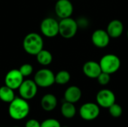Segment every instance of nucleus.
<instances>
[{
    "mask_svg": "<svg viewBox=\"0 0 128 127\" xmlns=\"http://www.w3.org/2000/svg\"><path fill=\"white\" fill-rule=\"evenodd\" d=\"M30 112V106L26 100L22 97H15L9 103V116L15 121H21L26 118Z\"/></svg>",
    "mask_w": 128,
    "mask_h": 127,
    "instance_id": "nucleus-1",
    "label": "nucleus"
},
{
    "mask_svg": "<svg viewBox=\"0 0 128 127\" xmlns=\"http://www.w3.org/2000/svg\"><path fill=\"white\" fill-rule=\"evenodd\" d=\"M22 46L26 53L32 55H36L44 49L43 38L39 34L31 32L24 37Z\"/></svg>",
    "mask_w": 128,
    "mask_h": 127,
    "instance_id": "nucleus-2",
    "label": "nucleus"
},
{
    "mask_svg": "<svg viewBox=\"0 0 128 127\" xmlns=\"http://www.w3.org/2000/svg\"><path fill=\"white\" fill-rule=\"evenodd\" d=\"M102 72L109 73L110 75L116 73L121 67L122 62L118 56L115 54H106L99 61Z\"/></svg>",
    "mask_w": 128,
    "mask_h": 127,
    "instance_id": "nucleus-3",
    "label": "nucleus"
},
{
    "mask_svg": "<svg viewBox=\"0 0 128 127\" xmlns=\"http://www.w3.org/2000/svg\"><path fill=\"white\" fill-rule=\"evenodd\" d=\"M79 26L76 19L71 16L59 21V34L64 39H71L77 33Z\"/></svg>",
    "mask_w": 128,
    "mask_h": 127,
    "instance_id": "nucleus-4",
    "label": "nucleus"
},
{
    "mask_svg": "<svg viewBox=\"0 0 128 127\" xmlns=\"http://www.w3.org/2000/svg\"><path fill=\"white\" fill-rule=\"evenodd\" d=\"M40 29L43 35L52 38L59 34V22L52 17L44 18L40 25Z\"/></svg>",
    "mask_w": 128,
    "mask_h": 127,
    "instance_id": "nucleus-5",
    "label": "nucleus"
},
{
    "mask_svg": "<svg viewBox=\"0 0 128 127\" xmlns=\"http://www.w3.org/2000/svg\"><path fill=\"white\" fill-rule=\"evenodd\" d=\"M34 81L38 87L49 88L55 82L54 73L47 68H43L38 70L34 76Z\"/></svg>",
    "mask_w": 128,
    "mask_h": 127,
    "instance_id": "nucleus-6",
    "label": "nucleus"
},
{
    "mask_svg": "<svg viewBox=\"0 0 128 127\" xmlns=\"http://www.w3.org/2000/svg\"><path fill=\"white\" fill-rule=\"evenodd\" d=\"M38 85L34 80H23L22 83L18 88L20 97L24 100H29L33 99L38 92Z\"/></svg>",
    "mask_w": 128,
    "mask_h": 127,
    "instance_id": "nucleus-7",
    "label": "nucleus"
},
{
    "mask_svg": "<svg viewBox=\"0 0 128 127\" xmlns=\"http://www.w3.org/2000/svg\"><path fill=\"white\" fill-rule=\"evenodd\" d=\"M100 115V106L97 103H86L80 109V115L85 121H93Z\"/></svg>",
    "mask_w": 128,
    "mask_h": 127,
    "instance_id": "nucleus-8",
    "label": "nucleus"
},
{
    "mask_svg": "<svg viewBox=\"0 0 128 127\" xmlns=\"http://www.w3.org/2000/svg\"><path fill=\"white\" fill-rule=\"evenodd\" d=\"M116 95L110 89H101L96 95L97 104L102 108L109 109L116 103Z\"/></svg>",
    "mask_w": 128,
    "mask_h": 127,
    "instance_id": "nucleus-9",
    "label": "nucleus"
},
{
    "mask_svg": "<svg viewBox=\"0 0 128 127\" xmlns=\"http://www.w3.org/2000/svg\"><path fill=\"white\" fill-rule=\"evenodd\" d=\"M74 12V5L70 0H57L55 4V13L60 19L70 17Z\"/></svg>",
    "mask_w": 128,
    "mask_h": 127,
    "instance_id": "nucleus-10",
    "label": "nucleus"
},
{
    "mask_svg": "<svg viewBox=\"0 0 128 127\" xmlns=\"http://www.w3.org/2000/svg\"><path fill=\"white\" fill-rule=\"evenodd\" d=\"M110 39L111 37L106 30L102 28L96 29L92 34V42L93 45L100 49L106 47L110 44Z\"/></svg>",
    "mask_w": 128,
    "mask_h": 127,
    "instance_id": "nucleus-11",
    "label": "nucleus"
},
{
    "mask_svg": "<svg viewBox=\"0 0 128 127\" xmlns=\"http://www.w3.org/2000/svg\"><path fill=\"white\" fill-rule=\"evenodd\" d=\"M23 76L19 69H13L7 73L4 77V84L13 90L18 89L23 82Z\"/></svg>",
    "mask_w": 128,
    "mask_h": 127,
    "instance_id": "nucleus-12",
    "label": "nucleus"
},
{
    "mask_svg": "<svg viewBox=\"0 0 128 127\" xmlns=\"http://www.w3.org/2000/svg\"><path fill=\"white\" fill-rule=\"evenodd\" d=\"M82 72L88 78L97 79L102 73V70L99 62L95 61H88L82 66Z\"/></svg>",
    "mask_w": 128,
    "mask_h": 127,
    "instance_id": "nucleus-13",
    "label": "nucleus"
},
{
    "mask_svg": "<svg viewBox=\"0 0 128 127\" xmlns=\"http://www.w3.org/2000/svg\"><path fill=\"white\" fill-rule=\"evenodd\" d=\"M124 24L123 22L117 19L111 20L106 27V31L111 38L116 39L120 37L124 32Z\"/></svg>",
    "mask_w": 128,
    "mask_h": 127,
    "instance_id": "nucleus-14",
    "label": "nucleus"
},
{
    "mask_svg": "<svg viewBox=\"0 0 128 127\" xmlns=\"http://www.w3.org/2000/svg\"><path fill=\"white\" fill-rule=\"evenodd\" d=\"M64 97L65 101L71 103H76L82 97V91L78 86L71 85L64 91Z\"/></svg>",
    "mask_w": 128,
    "mask_h": 127,
    "instance_id": "nucleus-15",
    "label": "nucleus"
},
{
    "mask_svg": "<svg viewBox=\"0 0 128 127\" xmlns=\"http://www.w3.org/2000/svg\"><path fill=\"white\" fill-rule=\"evenodd\" d=\"M58 104L57 98L52 94H46L43 96L40 100L41 108L46 112H51L54 110Z\"/></svg>",
    "mask_w": 128,
    "mask_h": 127,
    "instance_id": "nucleus-16",
    "label": "nucleus"
},
{
    "mask_svg": "<svg viewBox=\"0 0 128 127\" xmlns=\"http://www.w3.org/2000/svg\"><path fill=\"white\" fill-rule=\"evenodd\" d=\"M14 90L8 87L7 85H4L0 87V100L7 103H10L15 98Z\"/></svg>",
    "mask_w": 128,
    "mask_h": 127,
    "instance_id": "nucleus-17",
    "label": "nucleus"
},
{
    "mask_svg": "<svg viewBox=\"0 0 128 127\" xmlns=\"http://www.w3.org/2000/svg\"><path fill=\"white\" fill-rule=\"evenodd\" d=\"M61 113L67 119L73 118L76 113V109L74 103L65 101L61 107Z\"/></svg>",
    "mask_w": 128,
    "mask_h": 127,
    "instance_id": "nucleus-18",
    "label": "nucleus"
},
{
    "mask_svg": "<svg viewBox=\"0 0 128 127\" xmlns=\"http://www.w3.org/2000/svg\"><path fill=\"white\" fill-rule=\"evenodd\" d=\"M35 56H36L38 62L43 66L50 65L52 61V53L50 51L44 49L41 51H40Z\"/></svg>",
    "mask_w": 128,
    "mask_h": 127,
    "instance_id": "nucleus-19",
    "label": "nucleus"
},
{
    "mask_svg": "<svg viewBox=\"0 0 128 127\" xmlns=\"http://www.w3.org/2000/svg\"><path fill=\"white\" fill-rule=\"evenodd\" d=\"M70 74L67 70H60L55 75V82L58 85H63L68 84L70 80Z\"/></svg>",
    "mask_w": 128,
    "mask_h": 127,
    "instance_id": "nucleus-20",
    "label": "nucleus"
},
{
    "mask_svg": "<svg viewBox=\"0 0 128 127\" xmlns=\"http://www.w3.org/2000/svg\"><path fill=\"white\" fill-rule=\"evenodd\" d=\"M108 109H109V112H110V115L115 118H118L121 117L123 113L122 107L116 103H115L113 105H112Z\"/></svg>",
    "mask_w": 128,
    "mask_h": 127,
    "instance_id": "nucleus-21",
    "label": "nucleus"
},
{
    "mask_svg": "<svg viewBox=\"0 0 128 127\" xmlns=\"http://www.w3.org/2000/svg\"><path fill=\"white\" fill-rule=\"evenodd\" d=\"M111 76V75L109 74V73L102 72V73L98 76V77L97 78L98 83H99L100 85H102V86L107 85L110 83V79H111V76Z\"/></svg>",
    "mask_w": 128,
    "mask_h": 127,
    "instance_id": "nucleus-22",
    "label": "nucleus"
},
{
    "mask_svg": "<svg viewBox=\"0 0 128 127\" xmlns=\"http://www.w3.org/2000/svg\"><path fill=\"white\" fill-rule=\"evenodd\" d=\"M19 70L23 77H27L33 73V67L29 64H23L20 66Z\"/></svg>",
    "mask_w": 128,
    "mask_h": 127,
    "instance_id": "nucleus-23",
    "label": "nucleus"
},
{
    "mask_svg": "<svg viewBox=\"0 0 128 127\" xmlns=\"http://www.w3.org/2000/svg\"><path fill=\"white\" fill-rule=\"evenodd\" d=\"M40 127H62V126L58 121L53 118H50L40 123Z\"/></svg>",
    "mask_w": 128,
    "mask_h": 127,
    "instance_id": "nucleus-24",
    "label": "nucleus"
},
{
    "mask_svg": "<svg viewBox=\"0 0 128 127\" xmlns=\"http://www.w3.org/2000/svg\"><path fill=\"white\" fill-rule=\"evenodd\" d=\"M76 22H77L79 28L80 27L82 28H85L88 27V25L89 24L88 19L86 17H80V18H79L78 20H76Z\"/></svg>",
    "mask_w": 128,
    "mask_h": 127,
    "instance_id": "nucleus-25",
    "label": "nucleus"
},
{
    "mask_svg": "<svg viewBox=\"0 0 128 127\" xmlns=\"http://www.w3.org/2000/svg\"><path fill=\"white\" fill-rule=\"evenodd\" d=\"M25 127H40V123L35 119H30L26 123Z\"/></svg>",
    "mask_w": 128,
    "mask_h": 127,
    "instance_id": "nucleus-26",
    "label": "nucleus"
},
{
    "mask_svg": "<svg viewBox=\"0 0 128 127\" xmlns=\"http://www.w3.org/2000/svg\"><path fill=\"white\" fill-rule=\"evenodd\" d=\"M127 37H128V31H127Z\"/></svg>",
    "mask_w": 128,
    "mask_h": 127,
    "instance_id": "nucleus-27",
    "label": "nucleus"
},
{
    "mask_svg": "<svg viewBox=\"0 0 128 127\" xmlns=\"http://www.w3.org/2000/svg\"></svg>",
    "mask_w": 128,
    "mask_h": 127,
    "instance_id": "nucleus-28",
    "label": "nucleus"
},
{
    "mask_svg": "<svg viewBox=\"0 0 128 127\" xmlns=\"http://www.w3.org/2000/svg\"></svg>",
    "mask_w": 128,
    "mask_h": 127,
    "instance_id": "nucleus-29",
    "label": "nucleus"
},
{
    "mask_svg": "<svg viewBox=\"0 0 128 127\" xmlns=\"http://www.w3.org/2000/svg\"><path fill=\"white\" fill-rule=\"evenodd\" d=\"M56 1H57V0H56Z\"/></svg>",
    "mask_w": 128,
    "mask_h": 127,
    "instance_id": "nucleus-30",
    "label": "nucleus"
}]
</instances>
